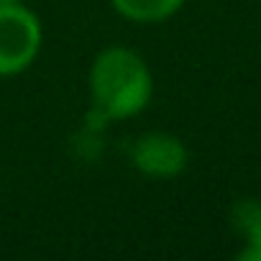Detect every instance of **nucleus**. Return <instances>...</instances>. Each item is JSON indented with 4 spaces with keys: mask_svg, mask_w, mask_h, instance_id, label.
Here are the masks:
<instances>
[{
    "mask_svg": "<svg viewBox=\"0 0 261 261\" xmlns=\"http://www.w3.org/2000/svg\"><path fill=\"white\" fill-rule=\"evenodd\" d=\"M230 225L241 236L243 248H261V200L241 197L230 207Z\"/></svg>",
    "mask_w": 261,
    "mask_h": 261,
    "instance_id": "nucleus-5",
    "label": "nucleus"
},
{
    "mask_svg": "<svg viewBox=\"0 0 261 261\" xmlns=\"http://www.w3.org/2000/svg\"><path fill=\"white\" fill-rule=\"evenodd\" d=\"M130 167L149 179H174L190 164V151L179 136L167 130H146L128 146Z\"/></svg>",
    "mask_w": 261,
    "mask_h": 261,
    "instance_id": "nucleus-3",
    "label": "nucleus"
},
{
    "mask_svg": "<svg viewBox=\"0 0 261 261\" xmlns=\"http://www.w3.org/2000/svg\"><path fill=\"white\" fill-rule=\"evenodd\" d=\"M41 21L23 3H0V77L26 72L41 51Z\"/></svg>",
    "mask_w": 261,
    "mask_h": 261,
    "instance_id": "nucleus-2",
    "label": "nucleus"
},
{
    "mask_svg": "<svg viewBox=\"0 0 261 261\" xmlns=\"http://www.w3.org/2000/svg\"><path fill=\"white\" fill-rule=\"evenodd\" d=\"M118 16L134 23H162L172 18L185 0H110Z\"/></svg>",
    "mask_w": 261,
    "mask_h": 261,
    "instance_id": "nucleus-4",
    "label": "nucleus"
},
{
    "mask_svg": "<svg viewBox=\"0 0 261 261\" xmlns=\"http://www.w3.org/2000/svg\"><path fill=\"white\" fill-rule=\"evenodd\" d=\"M0 3H23V0H0Z\"/></svg>",
    "mask_w": 261,
    "mask_h": 261,
    "instance_id": "nucleus-7",
    "label": "nucleus"
},
{
    "mask_svg": "<svg viewBox=\"0 0 261 261\" xmlns=\"http://www.w3.org/2000/svg\"><path fill=\"white\" fill-rule=\"evenodd\" d=\"M238 261H261V248H241L236 253Z\"/></svg>",
    "mask_w": 261,
    "mask_h": 261,
    "instance_id": "nucleus-6",
    "label": "nucleus"
},
{
    "mask_svg": "<svg viewBox=\"0 0 261 261\" xmlns=\"http://www.w3.org/2000/svg\"><path fill=\"white\" fill-rule=\"evenodd\" d=\"M154 77L146 59L130 46H105L90 64L92 108L110 120H128L146 110Z\"/></svg>",
    "mask_w": 261,
    "mask_h": 261,
    "instance_id": "nucleus-1",
    "label": "nucleus"
}]
</instances>
